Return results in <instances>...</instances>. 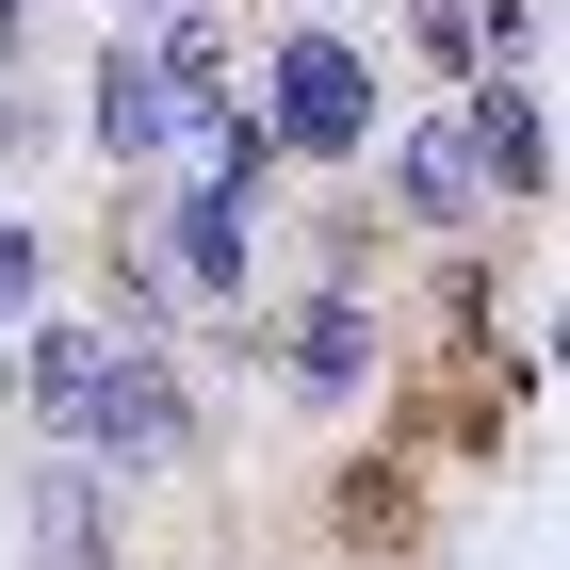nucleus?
Returning <instances> with one entry per match:
<instances>
[{"instance_id":"obj_5","label":"nucleus","mask_w":570,"mask_h":570,"mask_svg":"<svg viewBox=\"0 0 570 570\" xmlns=\"http://www.w3.org/2000/svg\"><path fill=\"white\" fill-rule=\"evenodd\" d=\"M456 147H473V179L505 196V213H538V196H554V115H538V82H505V66H473Z\"/></svg>"},{"instance_id":"obj_14","label":"nucleus","mask_w":570,"mask_h":570,"mask_svg":"<svg viewBox=\"0 0 570 570\" xmlns=\"http://www.w3.org/2000/svg\"><path fill=\"white\" fill-rule=\"evenodd\" d=\"M115 17H179V0H115Z\"/></svg>"},{"instance_id":"obj_3","label":"nucleus","mask_w":570,"mask_h":570,"mask_svg":"<svg viewBox=\"0 0 570 570\" xmlns=\"http://www.w3.org/2000/svg\"><path fill=\"white\" fill-rule=\"evenodd\" d=\"M131 245H147V277H164V294L228 309V294H245V262H262V213H228L213 179H196V196H164V213H147Z\"/></svg>"},{"instance_id":"obj_7","label":"nucleus","mask_w":570,"mask_h":570,"mask_svg":"<svg viewBox=\"0 0 570 570\" xmlns=\"http://www.w3.org/2000/svg\"><path fill=\"white\" fill-rule=\"evenodd\" d=\"M33 570H115V473H82V456L33 473Z\"/></svg>"},{"instance_id":"obj_2","label":"nucleus","mask_w":570,"mask_h":570,"mask_svg":"<svg viewBox=\"0 0 570 570\" xmlns=\"http://www.w3.org/2000/svg\"><path fill=\"white\" fill-rule=\"evenodd\" d=\"M196 392H179L164 343H115V375H98V424H82V473H196Z\"/></svg>"},{"instance_id":"obj_13","label":"nucleus","mask_w":570,"mask_h":570,"mask_svg":"<svg viewBox=\"0 0 570 570\" xmlns=\"http://www.w3.org/2000/svg\"><path fill=\"white\" fill-rule=\"evenodd\" d=\"M17 49H33V0H0V66H17Z\"/></svg>"},{"instance_id":"obj_11","label":"nucleus","mask_w":570,"mask_h":570,"mask_svg":"<svg viewBox=\"0 0 570 570\" xmlns=\"http://www.w3.org/2000/svg\"><path fill=\"white\" fill-rule=\"evenodd\" d=\"M33 277H49V245H33L17 213H0V309H17V326H33Z\"/></svg>"},{"instance_id":"obj_4","label":"nucleus","mask_w":570,"mask_h":570,"mask_svg":"<svg viewBox=\"0 0 570 570\" xmlns=\"http://www.w3.org/2000/svg\"><path fill=\"white\" fill-rule=\"evenodd\" d=\"M262 375H277L294 407H343V392H375V309H358V294H294V309L262 326Z\"/></svg>"},{"instance_id":"obj_1","label":"nucleus","mask_w":570,"mask_h":570,"mask_svg":"<svg viewBox=\"0 0 570 570\" xmlns=\"http://www.w3.org/2000/svg\"><path fill=\"white\" fill-rule=\"evenodd\" d=\"M245 131L277 147V164H358L375 147V49H343V33H294L262 66V115Z\"/></svg>"},{"instance_id":"obj_12","label":"nucleus","mask_w":570,"mask_h":570,"mask_svg":"<svg viewBox=\"0 0 570 570\" xmlns=\"http://www.w3.org/2000/svg\"><path fill=\"white\" fill-rule=\"evenodd\" d=\"M33 131H49V115H33L17 82H0V164H33Z\"/></svg>"},{"instance_id":"obj_8","label":"nucleus","mask_w":570,"mask_h":570,"mask_svg":"<svg viewBox=\"0 0 570 570\" xmlns=\"http://www.w3.org/2000/svg\"><path fill=\"white\" fill-rule=\"evenodd\" d=\"M392 213L407 228H489V179L456 131H392Z\"/></svg>"},{"instance_id":"obj_6","label":"nucleus","mask_w":570,"mask_h":570,"mask_svg":"<svg viewBox=\"0 0 570 570\" xmlns=\"http://www.w3.org/2000/svg\"><path fill=\"white\" fill-rule=\"evenodd\" d=\"M98 375H115V343H98V326H17V392H33L49 456H82V424H98Z\"/></svg>"},{"instance_id":"obj_9","label":"nucleus","mask_w":570,"mask_h":570,"mask_svg":"<svg viewBox=\"0 0 570 570\" xmlns=\"http://www.w3.org/2000/svg\"><path fill=\"white\" fill-rule=\"evenodd\" d=\"M82 131L115 147V164H164V147H179V131H164V66H147L131 33L98 49V98H82Z\"/></svg>"},{"instance_id":"obj_10","label":"nucleus","mask_w":570,"mask_h":570,"mask_svg":"<svg viewBox=\"0 0 570 570\" xmlns=\"http://www.w3.org/2000/svg\"><path fill=\"white\" fill-rule=\"evenodd\" d=\"M407 33H424V66H456V82H473V0H407Z\"/></svg>"}]
</instances>
